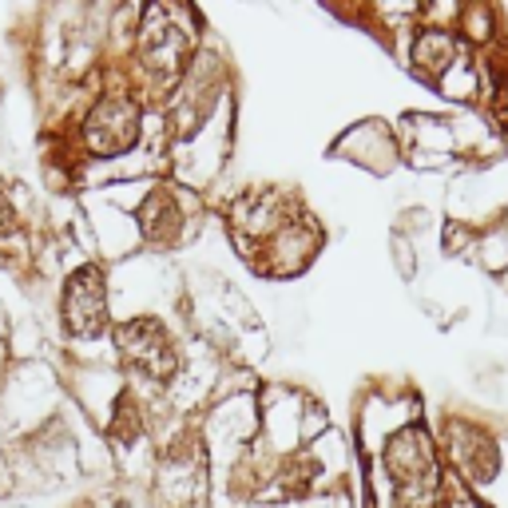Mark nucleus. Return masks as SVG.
<instances>
[{"label": "nucleus", "mask_w": 508, "mask_h": 508, "mask_svg": "<svg viewBox=\"0 0 508 508\" xmlns=\"http://www.w3.org/2000/svg\"><path fill=\"white\" fill-rule=\"evenodd\" d=\"M385 465H390L393 480L405 488V493H421V496H433V473H437V465H433V445L429 437H425L421 429H405L397 433L390 441V449H385Z\"/></svg>", "instance_id": "2"}, {"label": "nucleus", "mask_w": 508, "mask_h": 508, "mask_svg": "<svg viewBox=\"0 0 508 508\" xmlns=\"http://www.w3.org/2000/svg\"><path fill=\"white\" fill-rule=\"evenodd\" d=\"M488 112H493V119L508 132V76H504V72H496V76H493V96H488Z\"/></svg>", "instance_id": "4"}, {"label": "nucleus", "mask_w": 508, "mask_h": 508, "mask_svg": "<svg viewBox=\"0 0 508 508\" xmlns=\"http://www.w3.org/2000/svg\"><path fill=\"white\" fill-rule=\"evenodd\" d=\"M452 40L449 36H441V32H425L421 40H418V52H413V64L425 72V76H441L445 72V64L452 60Z\"/></svg>", "instance_id": "3"}, {"label": "nucleus", "mask_w": 508, "mask_h": 508, "mask_svg": "<svg viewBox=\"0 0 508 508\" xmlns=\"http://www.w3.org/2000/svg\"><path fill=\"white\" fill-rule=\"evenodd\" d=\"M449 457L473 485H493V477L501 473V449L485 425L449 421Z\"/></svg>", "instance_id": "1"}]
</instances>
